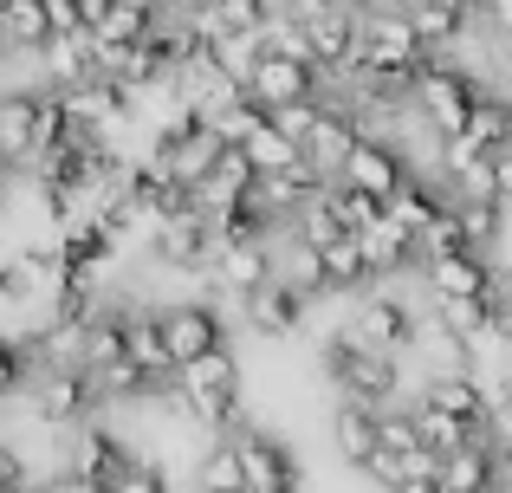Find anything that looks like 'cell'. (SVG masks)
I'll return each instance as SVG.
<instances>
[{
    "label": "cell",
    "instance_id": "cell-1",
    "mask_svg": "<svg viewBox=\"0 0 512 493\" xmlns=\"http://www.w3.org/2000/svg\"><path fill=\"white\" fill-rule=\"evenodd\" d=\"M182 422H195V429H221L234 435L240 429V364L234 351H214L201 357V364H188L182 377H175V396H163Z\"/></svg>",
    "mask_w": 512,
    "mask_h": 493
},
{
    "label": "cell",
    "instance_id": "cell-2",
    "mask_svg": "<svg viewBox=\"0 0 512 493\" xmlns=\"http://www.w3.org/2000/svg\"><path fill=\"white\" fill-rule=\"evenodd\" d=\"M480 98H487V78H480L467 59H454V52L415 78V117L428 124V137H461Z\"/></svg>",
    "mask_w": 512,
    "mask_h": 493
},
{
    "label": "cell",
    "instance_id": "cell-3",
    "mask_svg": "<svg viewBox=\"0 0 512 493\" xmlns=\"http://www.w3.org/2000/svg\"><path fill=\"white\" fill-rule=\"evenodd\" d=\"M435 59H441V52L422 46L409 7H376V13H363V59L350 65V72H383V78L415 85V78H422ZM350 72H344V78H350Z\"/></svg>",
    "mask_w": 512,
    "mask_h": 493
},
{
    "label": "cell",
    "instance_id": "cell-4",
    "mask_svg": "<svg viewBox=\"0 0 512 493\" xmlns=\"http://www.w3.org/2000/svg\"><path fill=\"white\" fill-rule=\"evenodd\" d=\"M26 403H33V416L46 422V429H85V422L104 409V390H98V377H91L85 364L46 357L39 377L26 383Z\"/></svg>",
    "mask_w": 512,
    "mask_h": 493
},
{
    "label": "cell",
    "instance_id": "cell-5",
    "mask_svg": "<svg viewBox=\"0 0 512 493\" xmlns=\"http://www.w3.org/2000/svg\"><path fill=\"white\" fill-rule=\"evenodd\" d=\"M163 338H169L175 370H188L201 357L227 351V312L214 299H175V305H163Z\"/></svg>",
    "mask_w": 512,
    "mask_h": 493
},
{
    "label": "cell",
    "instance_id": "cell-6",
    "mask_svg": "<svg viewBox=\"0 0 512 493\" xmlns=\"http://www.w3.org/2000/svg\"><path fill=\"white\" fill-rule=\"evenodd\" d=\"M344 325L357 331V338L370 344V351H396V357H402V351H415V338H422L428 318L415 312L409 299H396V292L376 286V292H363V299H357V312H350Z\"/></svg>",
    "mask_w": 512,
    "mask_h": 493
},
{
    "label": "cell",
    "instance_id": "cell-7",
    "mask_svg": "<svg viewBox=\"0 0 512 493\" xmlns=\"http://www.w3.org/2000/svg\"><path fill=\"white\" fill-rule=\"evenodd\" d=\"M279 279V260H273V241H214V260H208V286L214 299H234L247 305L260 286Z\"/></svg>",
    "mask_w": 512,
    "mask_h": 493
},
{
    "label": "cell",
    "instance_id": "cell-8",
    "mask_svg": "<svg viewBox=\"0 0 512 493\" xmlns=\"http://www.w3.org/2000/svg\"><path fill=\"white\" fill-rule=\"evenodd\" d=\"M150 260L163 266V273H208V260H214V221L201 215V202L182 208V215H169V221H156Z\"/></svg>",
    "mask_w": 512,
    "mask_h": 493
},
{
    "label": "cell",
    "instance_id": "cell-9",
    "mask_svg": "<svg viewBox=\"0 0 512 493\" xmlns=\"http://www.w3.org/2000/svg\"><path fill=\"white\" fill-rule=\"evenodd\" d=\"M415 169H409V150H402L396 137H376V130H363V143H357V156L344 163V176L350 189H363V195H376V202H396V189L409 182Z\"/></svg>",
    "mask_w": 512,
    "mask_h": 493
},
{
    "label": "cell",
    "instance_id": "cell-10",
    "mask_svg": "<svg viewBox=\"0 0 512 493\" xmlns=\"http://www.w3.org/2000/svg\"><path fill=\"white\" fill-rule=\"evenodd\" d=\"M357 143H363V117H357V104L325 98V111H318L312 137H305V163H312L318 176L338 182V176H344V163L357 156Z\"/></svg>",
    "mask_w": 512,
    "mask_h": 493
},
{
    "label": "cell",
    "instance_id": "cell-11",
    "mask_svg": "<svg viewBox=\"0 0 512 493\" xmlns=\"http://www.w3.org/2000/svg\"><path fill=\"white\" fill-rule=\"evenodd\" d=\"M247 91L266 104V111H286V104H312V98H325V65H305V59H279V52H266V59L253 65Z\"/></svg>",
    "mask_w": 512,
    "mask_h": 493
},
{
    "label": "cell",
    "instance_id": "cell-12",
    "mask_svg": "<svg viewBox=\"0 0 512 493\" xmlns=\"http://www.w3.org/2000/svg\"><path fill=\"white\" fill-rule=\"evenodd\" d=\"M234 448H240V468H247V487L253 493H299V461H292V448L279 442V435L240 422Z\"/></svg>",
    "mask_w": 512,
    "mask_h": 493
},
{
    "label": "cell",
    "instance_id": "cell-13",
    "mask_svg": "<svg viewBox=\"0 0 512 493\" xmlns=\"http://www.w3.org/2000/svg\"><path fill=\"white\" fill-rule=\"evenodd\" d=\"M65 468H78V474H91V481L117 487L130 468H137V448H130L104 416H91L85 429H72V455H65Z\"/></svg>",
    "mask_w": 512,
    "mask_h": 493
},
{
    "label": "cell",
    "instance_id": "cell-14",
    "mask_svg": "<svg viewBox=\"0 0 512 493\" xmlns=\"http://www.w3.org/2000/svg\"><path fill=\"white\" fill-rule=\"evenodd\" d=\"M422 286H428V299H487V292L500 286V266L480 247L441 253V260H422Z\"/></svg>",
    "mask_w": 512,
    "mask_h": 493
},
{
    "label": "cell",
    "instance_id": "cell-15",
    "mask_svg": "<svg viewBox=\"0 0 512 493\" xmlns=\"http://www.w3.org/2000/svg\"><path fill=\"white\" fill-rule=\"evenodd\" d=\"M305 312H312V292L292 286V279H273V286H260L247 305H240V318H247L253 338H292V331L305 325Z\"/></svg>",
    "mask_w": 512,
    "mask_h": 493
},
{
    "label": "cell",
    "instance_id": "cell-16",
    "mask_svg": "<svg viewBox=\"0 0 512 493\" xmlns=\"http://www.w3.org/2000/svg\"><path fill=\"white\" fill-rule=\"evenodd\" d=\"M33 59H39V85L72 91L85 78H98V33H52Z\"/></svg>",
    "mask_w": 512,
    "mask_h": 493
},
{
    "label": "cell",
    "instance_id": "cell-17",
    "mask_svg": "<svg viewBox=\"0 0 512 493\" xmlns=\"http://www.w3.org/2000/svg\"><path fill=\"white\" fill-rule=\"evenodd\" d=\"M0 156H7L13 176L33 169V156H39V85L0 98Z\"/></svg>",
    "mask_w": 512,
    "mask_h": 493
},
{
    "label": "cell",
    "instance_id": "cell-18",
    "mask_svg": "<svg viewBox=\"0 0 512 493\" xmlns=\"http://www.w3.org/2000/svg\"><path fill=\"white\" fill-rule=\"evenodd\" d=\"M331 448H338V461H350V468H370L383 455V409L338 403L331 409Z\"/></svg>",
    "mask_w": 512,
    "mask_h": 493
},
{
    "label": "cell",
    "instance_id": "cell-19",
    "mask_svg": "<svg viewBox=\"0 0 512 493\" xmlns=\"http://www.w3.org/2000/svg\"><path fill=\"white\" fill-rule=\"evenodd\" d=\"M253 189H260V169H253V156L240 150V143H227V150H221V163H214V176L195 189V202H201V215H221V208L247 202Z\"/></svg>",
    "mask_w": 512,
    "mask_h": 493
},
{
    "label": "cell",
    "instance_id": "cell-20",
    "mask_svg": "<svg viewBox=\"0 0 512 493\" xmlns=\"http://www.w3.org/2000/svg\"><path fill=\"white\" fill-rule=\"evenodd\" d=\"M363 241V253H370V273H376V286H383V279H402L409 273V266H422V241H415L409 228H396V221H376L370 234H357Z\"/></svg>",
    "mask_w": 512,
    "mask_h": 493
},
{
    "label": "cell",
    "instance_id": "cell-21",
    "mask_svg": "<svg viewBox=\"0 0 512 493\" xmlns=\"http://www.w3.org/2000/svg\"><path fill=\"white\" fill-rule=\"evenodd\" d=\"M163 0H111V13H104L91 33H98V46H143V39L163 26Z\"/></svg>",
    "mask_w": 512,
    "mask_h": 493
},
{
    "label": "cell",
    "instance_id": "cell-22",
    "mask_svg": "<svg viewBox=\"0 0 512 493\" xmlns=\"http://www.w3.org/2000/svg\"><path fill=\"white\" fill-rule=\"evenodd\" d=\"M52 33H59V26H52L46 0H0V46L7 52H39Z\"/></svg>",
    "mask_w": 512,
    "mask_h": 493
},
{
    "label": "cell",
    "instance_id": "cell-23",
    "mask_svg": "<svg viewBox=\"0 0 512 493\" xmlns=\"http://www.w3.org/2000/svg\"><path fill=\"white\" fill-rule=\"evenodd\" d=\"M409 20H415V33H422V46L428 52H461L467 46V33H474L480 20H467V13H454V7H441V0H409Z\"/></svg>",
    "mask_w": 512,
    "mask_h": 493
},
{
    "label": "cell",
    "instance_id": "cell-24",
    "mask_svg": "<svg viewBox=\"0 0 512 493\" xmlns=\"http://www.w3.org/2000/svg\"><path fill=\"white\" fill-rule=\"evenodd\" d=\"M188 481H195V493H240V487H247V468H240L234 435H221V442L201 448L195 468H188Z\"/></svg>",
    "mask_w": 512,
    "mask_h": 493
},
{
    "label": "cell",
    "instance_id": "cell-25",
    "mask_svg": "<svg viewBox=\"0 0 512 493\" xmlns=\"http://www.w3.org/2000/svg\"><path fill=\"white\" fill-rule=\"evenodd\" d=\"M474 150H487V156H500L506 143H512V91L500 85H487V98L474 104V117H467V130H461Z\"/></svg>",
    "mask_w": 512,
    "mask_h": 493
},
{
    "label": "cell",
    "instance_id": "cell-26",
    "mask_svg": "<svg viewBox=\"0 0 512 493\" xmlns=\"http://www.w3.org/2000/svg\"><path fill=\"white\" fill-rule=\"evenodd\" d=\"M240 150L253 156V169H260V176H279V169H299L305 163V143L292 137V130H279V117H266V124L240 143Z\"/></svg>",
    "mask_w": 512,
    "mask_h": 493
},
{
    "label": "cell",
    "instance_id": "cell-27",
    "mask_svg": "<svg viewBox=\"0 0 512 493\" xmlns=\"http://www.w3.org/2000/svg\"><path fill=\"white\" fill-rule=\"evenodd\" d=\"M331 215L344 221V234H370L376 221L389 215V202H376V195L350 189V182H331Z\"/></svg>",
    "mask_w": 512,
    "mask_h": 493
},
{
    "label": "cell",
    "instance_id": "cell-28",
    "mask_svg": "<svg viewBox=\"0 0 512 493\" xmlns=\"http://www.w3.org/2000/svg\"><path fill=\"white\" fill-rule=\"evenodd\" d=\"M266 117H273V111H266V104H260V98H253V91H240V98H234V104H221V111H214V117H208V124H214V130H221V143H247V137H253V130H260V124H266Z\"/></svg>",
    "mask_w": 512,
    "mask_h": 493
},
{
    "label": "cell",
    "instance_id": "cell-29",
    "mask_svg": "<svg viewBox=\"0 0 512 493\" xmlns=\"http://www.w3.org/2000/svg\"><path fill=\"white\" fill-rule=\"evenodd\" d=\"M454 208H461L467 241H474L480 253H493V247H500V234H506V202H454Z\"/></svg>",
    "mask_w": 512,
    "mask_h": 493
},
{
    "label": "cell",
    "instance_id": "cell-30",
    "mask_svg": "<svg viewBox=\"0 0 512 493\" xmlns=\"http://www.w3.org/2000/svg\"><path fill=\"white\" fill-rule=\"evenodd\" d=\"M474 241H467V221H461V208H441V221L422 234V260H441V253H467Z\"/></svg>",
    "mask_w": 512,
    "mask_h": 493
},
{
    "label": "cell",
    "instance_id": "cell-31",
    "mask_svg": "<svg viewBox=\"0 0 512 493\" xmlns=\"http://www.w3.org/2000/svg\"><path fill=\"white\" fill-rule=\"evenodd\" d=\"M111 493H169V468H163V461H150V455H137V468H130Z\"/></svg>",
    "mask_w": 512,
    "mask_h": 493
},
{
    "label": "cell",
    "instance_id": "cell-32",
    "mask_svg": "<svg viewBox=\"0 0 512 493\" xmlns=\"http://www.w3.org/2000/svg\"><path fill=\"white\" fill-rule=\"evenodd\" d=\"M480 33L512 52V0H487V7H480Z\"/></svg>",
    "mask_w": 512,
    "mask_h": 493
},
{
    "label": "cell",
    "instance_id": "cell-33",
    "mask_svg": "<svg viewBox=\"0 0 512 493\" xmlns=\"http://www.w3.org/2000/svg\"><path fill=\"white\" fill-rule=\"evenodd\" d=\"M39 493H111V487L91 481V474H78V468H59L52 481H39Z\"/></svg>",
    "mask_w": 512,
    "mask_h": 493
},
{
    "label": "cell",
    "instance_id": "cell-34",
    "mask_svg": "<svg viewBox=\"0 0 512 493\" xmlns=\"http://www.w3.org/2000/svg\"><path fill=\"white\" fill-rule=\"evenodd\" d=\"M52 7V26H59V33H91L85 26V0H46Z\"/></svg>",
    "mask_w": 512,
    "mask_h": 493
},
{
    "label": "cell",
    "instance_id": "cell-35",
    "mask_svg": "<svg viewBox=\"0 0 512 493\" xmlns=\"http://www.w3.org/2000/svg\"><path fill=\"white\" fill-rule=\"evenodd\" d=\"M493 169H500V202L512 208V143H506L500 156H493Z\"/></svg>",
    "mask_w": 512,
    "mask_h": 493
},
{
    "label": "cell",
    "instance_id": "cell-36",
    "mask_svg": "<svg viewBox=\"0 0 512 493\" xmlns=\"http://www.w3.org/2000/svg\"><path fill=\"white\" fill-rule=\"evenodd\" d=\"M441 7H454V13H467V20H480V7H487V0H441Z\"/></svg>",
    "mask_w": 512,
    "mask_h": 493
},
{
    "label": "cell",
    "instance_id": "cell-37",
    "mask_svg": "<svg viewBox=\"0 0 512 493\" xmlns=\"http://www.w3.org/2000/svg\"><path fill=\"white\" fill-rule=\"evenodd\" d=\"M402 493H441V481H435V474H422V481H409Z\"/></svg>",
    "mask_w": 512,
    "mask_h": 493
},
{
    "label": "cell",
    "instance_id": "cell-38",
    "mask_svg": "<svg viewBox=\"0 0 512 493\" xmlns=\"http://www.w3.org/2000/svg\"><path fill=\"white\" fill-rule=\"evenodd\" d=\"M338 7H357V13H376V0H338Z\"/></svg>",
    "mask_w": 512,
    "mask_h": 493
},
{
    "label": "cell",
    "instance_id": "cell-39",
    "mask_svg": "<svg viewBox=\"0 0 512 493\" xmlns=\"http://www.w3.org/2000/svg\"><path fill=\"white\" fill-rule=\"evenodd\" d=\"M376 7H409V0H376Z\"/></svg>",
    "mask_w": 512,
    "mask_h": 493
},
{
    "label": "cell",
    "instance_id": "cell-40",
    "mask_svg": "<svg viewBox=\"0 0 512 493\" xmlns=\"http://www.w3.org/2000/svg\"><path fill=\"white\" fill-rule=\"evenodd\" d=\"M500 331H506V338H512V325H500Z\"/></svg>",
    "mask_w": 512,
    "mask_h": 493
},
{
    "label": "cell",
    "instance_id": "cell-41",
    "mask_svg": "<svg viewBox=\"0 0 512 493\" xmlns=\"http://www.w3.org/2000/svg\"><path fill=\"white\" fill-rule=\"evenodd\" d=\"M240 493H253V487H240Z\"/></svg>",
    "mask_w": 512,
    "mask_h": 493
}]
</instances>
